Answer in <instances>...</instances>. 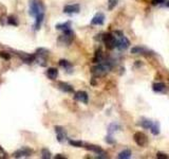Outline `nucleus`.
Instances as JSON below:
<instances>
[{
	"instance_id": "1",
	"label": "nucleus",
	"mask_w": 169,
	"mask_h": 159,
	"mask_svg": "<svg viewBox=\"0 0 169 159\" xmlns=\"http://www.w3.org/2000/svg\"><path fill=\"white\" fill-rule=\"evenodd\" d=\"M111 68L112 65L110 63H102L92 68V73L95 76H102L105 74H107L111 70Z\"/></svg>"
},
{
	"instance_id": "2",
	"label": "nucleus",
	"mask_w": 169,
	"mask_h": 159,
	"mask_svg": "<svg viewBox=\"0 0 169 159\" xmlns=\"http://www.w3.org/2000/svg\"><path fill=\"white\" fill-rule=\"evenodd\" d=\"M40 13H43V5L38 0H30V15L36 16Z\"/></svg>"
},
{
	"instance_id": "3",
	"label": "nucleus",
	"mask_w": 169,
	"mask_h": 159,
	"mask_svg": "<svg viewBox=\"0 0 169 159\" xmlns=\"http://www.w3.org/2000/svg\"><path fill=\"white\" fill-rule=\"evenodd\" d=\"M102 41H104L107 49L112 50L114 48H116V41H117V39L112 34H105L104 37H102Z\"/></svg>"
},
{
	"instance_id": "4",
	"label": "nucleus",
	"mask_w": 169,
	"mask_h": 159,
	"mask_svg": "<svg viewBox=\"0 0 169 159\" xmlns=\"http://www.w3.org/2000/svg\"><path fill=\"white\" fill-rule=\"evenodd\" d=\"M133 139L138 146H146L147 144H148V138H147L146 135L142 132L135 133V134L133 135Z\"/></svg>"
},
{
	"instance_id": "5",
	"label": "nucleus",
	"mask_w": 169,
	"mask_h": 159,
	"mask_svg": "<svg viewBox=\"0 0 169 159\" xmlns=\"http://www.w3.org/2000/svg\"><path fill=\"white\" fill-rule=\"evenodd\" d=\"M129 45H130L129 39L123 35L120 36V39H117V41H116V48L120 50H126L127 48L129 47Z\"/></svg>"
},
{
	"instance_id": "6",
	"label": "nucleus",
	"mask_w": 169,
	"mask_h": 159,
	"mask_svg": "<svg viewBox=\"0 0 169 159\" xmlns=\"http://www.w3.org/2000/svg\"><path fill=\"white\" fill-rule=\"evenodd\" d=\"M104 21H105V15L102 13H98L93 17V19L91 20V23L95 26H102L104 25Z\"/></svg>"
},
{
	"instance_id": "7",
	"label": "nucleus",
	"mask_w": 169,
	"mask_h": 159,
	"mask_svg": "<svg viewBox=\"0 0 169 159\" xmlns=\"http://www.w3.org/2000/svg\"><path fill=\"white\" fill-rule=\"evenodd\" d=\"M75 100H77V101L79 102H82V103L84 104H87L88 103V94L87 92H84V91H77L75 93Z\"/></svg>"
},
{
	"instance_id": "8",
	"label": "nucleus",
	"mask_w": 169,
	"mask_h": 159,
	"mask_svg": "<svg viewBox=\"0 0 169 159\" xmlns=\"http://www.w3.org/2000/svg\"><path fill=\"white\" fill-rule=\"evenodd\" d=\"M64 12L68 14L72 13H78L79 12V5H68L64 8Z\"/></svg>"
},
{
	"instance_id": "9",
	"label": "nucleus",
	"mask_w": 169,
	"mask_h": 159,
	"mask_svg": "<svg viewBox=\"0 0 169 159\" xmlns=\"http://www.w3.org/2000/svg\"><path fill=\"white\" fill-rule=\"evenodd\" d=\"M32 151L29 150V148H21V150L17 151V152L14 154V156L16 158H20V157H29L31 155Z\"/></svg>"
},
{
	"instance_id": "10",
	"label": "nucleus",
	"mask_w": 169,
	"mask_h": 159,
	"mask_svg": "<svg viewBox=\"0 0 169 159\" xmlns=\"http://www.w3.org/2000/svg\"><path fill=\"white\" fill-rule=\"evenodd\" d=\"M55 132H56V134H57L58 141L61 142L62 140L65 139V136H66V133H65V130H64V128L60 127V126H55Z\"/></svg>"
},
{
	"instance_id": "11",
	"label": "nucleus",
	"mask_w": 169,
	"mask_h": 159,
	"mask_svg": "<svg viewBox=\"0 0 169 159\" xmlns=\"http://www.w3.org/2000/svg\"><path fill=\"white\" fill-rule=\"evenodd\" d=\"M58 86H59V88L62 90V91H65V92H73V87L72 86H70L69 84L67 83H64V82H59L58 83Z\"/></svg>"
},
{
	"instance_id": "12",
	"label": "nucleus",
	"mask_w": 169,
	"mask_h": 159,
	"mask_svg": "<svg viewBox=\"0 0 169 159\" xmlns=\"http://www.w3.org/2000/svg\"><path fill=\"white\" fill-rule=\"evenodd\" d=\"M47 75L51 80H56V78L58 76V70L56 68H49L47 71Z\"/></svg>"
},
{
	"instance_id": "13",
	"label": "nucleus",
	"mask_w": 169,
	"mask_h": 159,
	"mask_svg": "<svg viewBox=\"0 0 169 159\" xmlns=\"http://www.w3.org/2000/svg\"><path fill=\"white\" fill-rule=\"evenodd\" d=\"M152 89L156 92H164L166 89V85L164 83H156L152 86Z\"/></svg>"
},
{
	"instance_id": "14",
	"label": "nucleus",
	"mask_w": 169,
	"mask_h": 159,
	"mask_svg": "<svg viewBox=\"0 0 169 159\" xmlns=\"http://www.w3.org/2000/svg\"><path fill=\"white\" fill-rule=\"evenodd\" d=\"M43 17H45V14L43 13H40L36 16V23H35V29L36 30H39L40 27H41V23L43 21Z\"/></svg>"
},
{
	"instance_id": "15",
	"label": "nucleus",
	"mask_w": 169,
	"mask_h": 159,
	"mask_svg": "<svg viewBox=\"0 0 169 159\" xmlns=\"http://www.w3.org/2000/svg\"><path fill=\"white\" fill-rule=\"evenodd\" d=\"M152 123L153 122L151 121V120H149V119H142V121H141V126H142L143 128H146V130H149L150 127H151Z\"/></svg>"
},
{
	"instance_id": "16",
	"label": "nucleus",
	"mask_w": 169,
	"mask_h": 159,
	"mask_svg": "<svg viewBox=\"0 0 169 159\" xmlns=\"http://www.w3.org/2000/svg\"><path fill=\"white\" fill-rule=\"evenodd\" d=\"M118 158L120 159H127V158H130L131 157V151L130 150H124L118 154Z\"/></svg>"
},
{
	"instance_id": "17",
	"label": "nucleus",
	"mask_w": 169,
	"mask_h": 159,
	"mask_svg": "<svg viewBox=\"0 0 169 159\" xmlns=\"http://www.w3.org/2000/svg\"><path fill=\"white\" fill-rule=\"evenodd\" d=\"M149 130H151L152 135H159V133H160V125H159L158 122H154V123H152L151 127Z\"/></svg>"
},
{
	"instance_id": "18",
	"label": "nucleus",
	"mask_w": 169,
	"mask_h": 159,
	"mask_svg": "<svg viewBox=\"0 0 169 159\" xmlns=\"http://www.w3.org/2000/svg\"><path fill=\"white\" fill-rule=\"evenodd\" d=\"M71 28V23L68 21V23H61V25H57L56 26V29L57 30H62V31H66V30H69Z\"/></svg>"
},
{
	"instance_id": "19",
	"label": "nucleus",
	"mask_w": 169,
	"mask_h": 159,
	"mask_svg": "<svg viewBox=\"0 0 169 159\" xmlns=\"http://www.w3.org/2000/svg\"><path fill=\"white\" fill-rule=\"evenodd\" d=\"M86 148H87L88 150L95 152L96 154H102V153H104V151H102V148H99V146H96V145H87Z\"/></svg>"
},
{
	"instance_id": "20",
	"label": "nucleus",
	"mask_w": 169,
	"mask_h": 159,
	"mask_svg": "<svg viewBox=\"0 0 169 159\" xmlns=\"http://www.w3.org/2000/svg\"><path fill=\"white\" fill-rule=\"evenodd\" d=\"M147 50L146 49H144V48H142V47H134V48H132L131 49V53L132 54H142V53H144V52H146Z\"/></svg>"
},
{
	"instance_id": "21",
	"label": "nucleus",
	"mask_w": 169,
	"mask_h": 159,
	"mask_svg": "<svg viewBox=\"0 0 169 159\" xmlns=\"http://www.w3.org/2000/svg\"><path fill=\"white\" fill-rule=\"evenodd\" d=\"M102 61V50L98 49L97 51H96V54H95V57H94V62L95 63H98V62Z\"/></svg>"
},
{
	"instance_id": "22",
	"label": "nucleus",
	"mask_w": 169,
	"mask_h": 159,
	"mask_svg": "<svg viewBox=\"0 0 169 159\" xmlns=\"http://www.w3.org/2000/svg\"><path fill=\"white\" fill-rule=\"evenodd\" d=\"M59 65L61 66V67H64V68H67V69H70V68L72 67V65L69 63V62L64 61V60H61V61L59 62Z\"/></svg>"
},
{
	"instance_id": "23",
	"label": "nucleus",
	"mask_w": 169,
	"mask_h": 159,
	"mask_svg": "<svg viewBox=\"0 0 169 159\" xmlns=\"http://www.w3.org/2000/svg\"><path fill=\"white\" fill-rule=\"evenodd\" d=\"M41 153H42V158H45V159L51 158V154H50V152L47 150V148H43Z\"/></svg>"
},
{
	"instance_id": "24",
	"label": "nucleus",
	"mask_w": 169,
	"mask_h": 159,
	"mask_svg": "<svg viewBox=\"0 0 169 159\" xmlns=\"http://www.w3.org/2000/svg\"><path fill=\"white\" fill-rule=\"evenodd\" d=\"M69 143L73 146H76V148H80L82 145V141H75V140H70Z\"/></svg>"
},
{
	"instance_id": "25",
	"label": "nucleus",
	"mask_w": 169,
	"mask_h": 159,
	"mask_svg": "<svg viewBox=\"0 0 169 159\" xmlns=\"http://www.w3.org/2000/svg\"><path fill=\"white\" fill-rule=\"evenodd\" d=\"M116 5H117V0H109V7H108V9L113 10Z\"/></svg>"
},
{
	"instance_id": "26",
	"label": "nucleus",
	"mask_w": 169,
	"mask_h": 159,
	"mask_svg": "<svg viewBox=\"0 0 169 159\" xmlns=\"http://www.w3.org/2000/svg\"><path fill=\"white\" fill-rule=\"evenodd\" d=\"M118 127H120V126L116 125V124H114V123L111 124V125L109 126V134H112L113 132H115L116 128H118Z\"/></svg>"
},
{
	"instance_id": "27",
	"label": "nucleus",
	"mask_w": 169,
	"mask_h": 159,
	"mask_svg": "<svg viewBox=\"0 0 169 159\" xmlns=\"http://www.w3.org/2000/svg\"><path fill=\"white\" fill-rule=\"evenodd\" d=\"M0 56H1V57L2 58H4V60H10V58H11V55H10L9 53H7V52H0Z\"/></svg>"
},
{
	"instance_id": "28",
	"label": "nucleus",
	"mask_w": 169,
	"mask_h": 159,
	"mask_svg": "<svg viewBox=\"0 0 169 159\" xmlns=\"http://www.w3.org/2000/svg\"><path fill=\"white\" fill-rule=\"evenodd\" d=\"M7 23H10V25H13V26H17L18 23L16 21V19L14 17H9V19H7Z\"/></svg>"
},
{
	"instance_id": "29",
	"label": "nucleus",
	"mask_w": 169,
	"mask_h": 159,
	"mask_svg": "<svg viewBox=\"0 0 169 159\" xmlns=\"http://www.w3.org/2000/svg\"><path fill=\"white\" fill-rule=\"evenodd\" d=\"M166 2V0H152L151 3L153 5H162V3Z\"/></svg>"
},
{
	"instance_id": "30",
	"label": "nucleus",
	"mask_w": 169,
	"mask_h": 159,
	"mask_svg": "<svg viewBox=\"0 0 169 159\" xmlns=\"http://www.w3.org/2000/svg\"><path fill=\"white\" fill-rule=\"evenodd\" d=\"M156 157H158V158H164V159H167V158H168V156H166V155L163 154V153H158Z\"/></svg>"
},
{
	"instance_id": "31",
	"label": "nucleus",
	"mask_w": 169,
	"mask_h": 159,
	"mask_svg": "<svg viewBox=\"0 0 169 159\" xmlns=\"http://www.w3.org/2000/svg\"><path fill=\"white\" fill-rule=\"evenodd\" d=\"M106 141H107L108 143H114V140H112L111 137H107V138H106Z\"/></svg>"
},
{
	"instance_id": "32",
	"label": "nucleus",
	"mask_w": 169,
	"mask_h": 159,
	"mask_svg": "<svg viewBox=\"0 0 169 159\" xmlns=\"http://www.w3.org/2000/svg\"><path fill=\"white\" fill-rule=\"evenodd\" d=\"M55 158H65V157H62V156H55Z\"/></svg>"
},
{
	"instance_id": "33",
	"label": "nucleus",
	"mask_w": 169,
	"mask_h": 159,
	"mask_svg": "<svg viewBox=\"0 0 169 159\" xmlns=\"http://www.w3.org/2000/svg\"><path fill=\"white\" fill-rule=\"evenodd\" d=\"M166 7H167V8H169V1H167V3H166Z\"/></svg>"
}]
</instances>
